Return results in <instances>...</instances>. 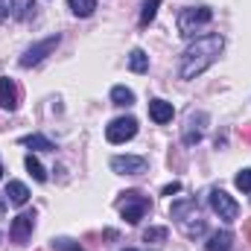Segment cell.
<instances>
[{
  "instance_id": "1",
  "label": "cell",
  "mask_w": 251,
  "mask_h": 251,
  "mask_svg": "<svg viewBox=\"0 0 251 251\" xmlns=\"http://www.w3.org/2000/svg\"><path fill=\"white\" fill-rule=\"evenodd\" d=\"M222 47H225V38L219 32H210V35L196 38L187 50L181 53V59H178V76L181 79H196L199 73H204L210 64L219 59Z\"/></svg>"
},
{
  "instance_id": "2",
  "label": "cell",
  "mask_w": 251,
  "mask_h": 251,
  "mask_svg": "<svg viewBox=\"0 0 251 251\" xmlns=\"http://www.w3.org/2000/svg\"><path fill=\"white\" fill-rule=\"evenodd\" d=\"M170 213H173V219L178 222V228H181L184 237L196 240V237L204 234V219H201V213H199L196 199H181V201H176V204L170 207Z\"/></svg>"
},
{
  "instance_id": "3",
  "label": "cell",
  "mask_w": 251,
  "mask_h": 251,
  "mask_svg": "<svg viewBox=\"0 0 251 251\" xmlns=\"http://www.w3.org/2000/svg\"><path fill=\"white\" fill-rule=\"evenodd\" d=\"M213 21V9H207V6H190V9H181V15H178V32L190 38V35H196L201 26H207Z\"/></svg>"
},
{
  "instance_id": "4",
  "label": "cell",
  "mask_w": 251,
  "mask_h": 251,
  "mask_svg": "<svg viewBox=\"0 0 251 251\" xmlns=\"http://www.w3.org/2000/svg\"><path fill=\"white\" fill-rule=\"evenodd\" d=\"M149 207H152V201H149V196H143L140 190H126V193H123L120 213H123V219L128 222V225H137Z\"/></svg>"
},
{
  "instance_id": "5",
  "label": "cell",
  "mask_w": 251,
  "mask_h": 251,
  "mask_svg": "<svg viewBox=\"0 0 251 251\" xmlns=\"http://www.w3.org/2000/svg\"><path fill=\"white\" fill-rule=\"evenodd\" d=\"M210 207L219 213V219H225V222H234L237 216H240V204L225 193V190H210Z\"/></svg>"
},
{
  "instance_id": "6",
  "label": "cell",
  "mask_w": 251,
  "mask_h": 251,
  "mask_svg": "<svg viewBox=\"0 0 251 251\" xmlns=\"http://www.w3.org/2000/svg\"><path fill=\"white\" fill-rule=\"evenodd\" d=\"M134 134H137V120H134V117H117V120H111L108 128H105L108 143H126V140H131Z\"/></svg>"
},
{
  "instance_id": "7",
  "label": "cell",
  "mask_w": 251,
  "mask_h": 251,
  "mask_svg": "<svg viewBox=\"0 0 251 251\" xmlns=\"http://www.w3.org/2000/svg\"><path fill=\"white\" fill-rule=\"evenodd\" d=\"M59 41H62L59 35H50V38H44L41 44H32V47H29V50L21 56V67H32V64L44 62V59H47V56H50V53L59 47Z\"/></svg>"
},
{
  "instance_id": "8",
  "label": "cell",
  "mask_w": 251,
  "mask_h": 251,
  "mask_svg": "<svg viewBox=\"0 0 251 251\" xmlns=\"http://www.w3.org/2000/svg\"><path fill=\"white\" fill-rule=\"evenodd\" d=\"M32 228H35V210H24V213H18V216L12 219V228H9L12 243H26L29 234H32Z\"/></svg>"
},
{
  "instance_id": "9",
  "label": "cell",
  "mask_w": 251,
  "mask_h": 251,
  "mask_svg": "<svg viewBox=\"0 0 251 251\" xmlns=\"http://www.w3.org/2000/svg\"><path fill=\"white\" fill-rule=\"evenodd\" d=\"M111 170L117 176H143L146 173V158H140V155H117V158H111Z\"/></svg>"
},
{
  "instance_id": "10",
  "label": "cell",
  "mask_w": 251,
  "mask_h": 251,
  "mask_svg": "<svg viewBox=\"0 0 251 251\" xmlns=\"http://www.w3.org/2000/svg\"><path fill=\"white\" fill-rule=\"evenodd\" d=\"M18 102H21V91H18L15 79L0 76V105H3L6 111H15V108H18Z\"/></svg>"
},
{
  "instance_id": "11",
  "label": "cell",
  "mask_w": 251,
  "mask_h": 251,
  "mask_svg": "<svg viewBox=\"0 0 251 251\" xmlns=\"http://www.w3.org/2000/svg\"><path fill=\"white\" fill-rule=\"evenodd\" d=\"M204 123H207V114H190L187 126H184V146H196L201 140V131H204Z\"/></svg>"
},
{
  "instance_id": "12",
  "label": "cell",
  "mask_w": 251,
  "mask_h": 251,
  "mask_svg": "<svg viewBox=\"0 0 251 251\" xmlns=\"http://www.w3.org/2000/svg\"><path fill=\"white\" fill-rule=\"evenodd\" d=\"M173 114H176L173 102H167V100H152V102H149V117H152L158 126L170 123V120H173Z\"/></svg>"
},
{
  "instance_id": "13",
  "label": "cell",
  "mask_w": 251,
  "mask_h": 251,
  "mask_svg": "<svg viewBox=\"0 0 251 251\" xmlns=\"http://www.w3.org/2000/svg\"><path fill=\"white\" fill-rule=\"evenodd\" d=\"M9 12L18 21H29L35 15V0H9Z\"/></svg>"
},
{
  "instance_id": "14",
  "label": "cell",
  "mask_w": 251,
  "mask_h": 251,
  "mask_svg": "<svg viewBox=\"0 0 251 251\" xmlns=\"http://www.w3.org/2000/svg\"><path fill=\"white\" fill-rule=\"evenodd\" d=\"M6 196H9V201L18 204V207H24V204L29 201V190H26L24 181H9V184H6Z\"/></svg>"
},
{
  "instance_id": "15",
  "label": "cell",
  "mask_w": 251,
  "mask_h": 251,
  "mask_svg": "<svg viewBox=\"0 0 251 251\" xmlns=\"http://www.w3.org/2000/svg\"><path fill=\"white\" fill-rule=\"evenodd\" d=\"M111 102H114V105H123V108L134 105V91L126 88V85H114V88H111Z\"/></svg>"
},
{
  "instance_id": "16",
  "label": "cell",
  "mask_w": 251,
  "mask_h": 251,
  "mask_svg": "<svg viewBox=\"0 0 251 251\" xmlns=\"http://www.w3.org/2000/svg\"><path fill=\"white\" fill-rule=\"evenodd\" d=\"M21 143L29 146V149H38V152H53L56 149L53 140H47L44 134H26V137H21Z\"/></svg>"
},
{
  "instance_id": "17",
  "label": "cell",
  "mask_w": 251,
  "mask_h": 251,
  "mask_svg": "<svg viewBox=\"0 0 251 251\" xmlns=\"http://www.w3.org/2000/svg\"><path fill=\"white\" fill-rule=\"evenodd\" d=\"M231 234L228 231H216L213 237H210V243H207V251H231Z\"/></svg>"
},
{
  "instance_id": "18",
  "label": "cell",
  "mask_w": 251,
  "mask_h": 251,
  "mask_svg": "<svg viewBox=\"0 0 251 251\" xmlns=\"http://www.w3.org/2000/svg\"><path fill=\"white\" fill-rule=\"evenodd\" d=\"M67 6H70V12H73V15H79V18H88V15H94V9H97V0H67Z\"/></svg>"
},
{
  "instance_id": "19",
  "label": "cell",
  "mask_w": 251,
  "mask_h": 251,
  "mask_svg": "<svg viewBox=\"0 0 251 251\" xmlns=\"http://www.w3.org/2000/svg\"><path fill=\"white\" fill-rule=\"evenodd\" d=\"M128 67H131L134 73H146V70H149V56H146L143 50H131V53H128Z\"/></svg>"
},
{
  "instance_id": "20",
  "label": "cell",
  "mask_w": 251,
  "mask_h": 251,
  "mask_svg": "<svg viewBox=\"0 0 251 251\" xmlns=\"http://www.w3.org/2000/svg\"><path fill=\"white\" fill-rule=\"evenodd\" d=\"M26 170H29V176L35 181H47V173H44V167H41V161L35 155H26Z\"/></svg>"
},
{
  "instance_id": "21",
  "label": "cell",
  "mask_w": 251,
  "mask_h": 251,
  "mask_svg": "<svg viewBox=\"0 0 251 251\" xmlns=\"http://www.w3.org/2000/svg\"><path fill=\"white\" fill-rule=\"evenodd\" d=\"M158 6H161V0H143V12H140V24L143 26L152 24V18L158 15Z\"/></svg>"
},
{
  "instance_id": "22",
  "label": "cell",
  "mask_w": 251,
  "mask_h": 251,
  "mask_svg": "<svg viewBox=\"0 0 251 251\" xmlns=\"http://www.w3.org/2000/svg\"><path fill=\"white\" fill-rule=\"evenodd\" d=\"M170 237V231L167 228H146V234H143V240L146 243H164Z\"/></svg>"
},
{
  "instance_id": "23",
  "label": "cell",
  "mask_w": 251,
  "mask_h": 251,
  "mask_svg": "<svg viewBox=\"0 0 251 251\" xmlns=\"http://www.w3.org/2000/svg\"><path fill=\"white\" fill-rule=\"evenodd\" d=\"M234 184H237V190H243V193H251V170H240L237 178H234Z\"/></svg>"
},
{
  "instance_id": "24",
  "label": "cell",
  "mask_w": 251,
  "mask_h": 251,
  "mask_svg": "<svg viewBox=\"0 0 251 251\" xmlns=\"http://www.w3.org/2000/svg\"><path fill=\"white\" fill-rule=\"evenodd\" d=\"M53 249H56V251H85L79 243H73V240H64V237L53 240Z\"/></svg>"
},
{
  "instance_id": "25",
  "label": "cell",
  "mask_w": 251,
  "mask_h": 251,
  "mask_svg": "<svg viewBox=\"0 0 251 251\" xmlns=\"http://www.w3.org/2000/svg\"><path fill=\"white\" fill-rule=\"evenodd\" d=\"M178 190H181V184H178V181H173V184H167V187H164V196H173V193H178Z\"/></svg>"
},
{
  "instance_id": "26",
  "label": "cell",
  "mask_w": 251,
  "mask_h": 251,
  "mask_svg": "<svg viewBox=\"0 0 251 251\" xmlns=\"http://www.w3.org/2000/svg\"><path fill=\"white\" fill-rule=\"evenodd\" d=\"M9 15V0H0V18H6Z\"/></svg>"
},
{
  "instance_id": "27",
  "label": "cell",
  "mask_w": 251,
  "mask_h": 251,
  "mask_svg": "<svg viewBox=\"0 0 251 251\" xmlns=\"http://www.w3.org/2000/svg\"><path fill=\"white\" fill-rule=\"evenodd\" d=\"M246 240H249V243H251V219H249V222H246Z\"/></svg>"
},
{
  "instance_id": "28",
  "label": "cell",
  "mask_w": 251,
  "mask_h": 251,
  "mask_svg": "<svg viewBox=\"0 0 251 251\" xmlns=\"http://www.w3.org/2000/svg\"><path fill=\"white\" fill-rule=\"evenodd\" d=\"M243 137H246V140H251V126L246 128V131H243Z\"/></svg>"
},
{
  "instance_id": "29",
  "label": "cell",
  "mask_w": 251,
  "mask_h": 251,
  "mask_svg": "<svg viewBox=\"0 0 251 251\" xmlns=\"http://www.w3.org/2000/svg\"><path fill=\"white\" fill-rule=\"evenodd\" d=\"M3 210H6V199L0 196V213H3Z\"/></svg>"
},
{
  "instance_id": "30",
  "label": "cell",
  "mask_w": 251,
  "mask_h": 251,
  "mask_svg": "<svg viewBox=\"0 0 251 251\" xmlns=\"http://www.w3.org/2000/svg\"><path fill=\"white\" fill-rule=\"evenodd\" d=\"M0 178H3V167H0Z\"/></svg>"
},
{
  "instance_id": "31",
  "label": "cell",
  "mask_w": 251,
  "mask_h": 251,
  "mask_svg": "<svg viewBox=\"0 0 251 251\" xmlns=\"http://www.w3.org/2000/svg\"><path fill=\"white\" fill-rule=\"evenodd\" d=\"M126 251H134V249H126Z\"/></svg>"
}]
</instances>
